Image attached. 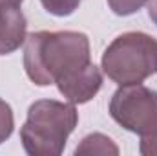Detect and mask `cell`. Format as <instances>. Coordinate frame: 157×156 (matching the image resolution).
Returning a JSON list of instances; mask_svg holds the SVG:
<instances>
[{
	"instance_id": "cell-1",
	"label": "cell",
	"mask_w": 157,
	"mask_h": 156,
	"mask_svg": "<svg viewBox=\"0 0 157 156\" xmlns=\"http://www.w3.org/2000/svg\"><path fill=\"white\" fill-rule=\"evenodd\" d=\"M90 63V40L80 31H37L26 37L24 68L39 86L57 84Z\"/></svg>"
},
{
	"instance_id": "cell-2",
	"label": "cell",
	"mask_w": 157,
	"mask_h": 156,
	"mask_svg": "<svg viewBox=\"0 0 157 156\" xmlns=\"http://www.w3.org/2000/svg\"><path fill=\"white\" fill-rule=\"evenodd\" d=\"M77 123L78 112L73 103L39 99L28 109L26 123L20 129L22 147L31 156L62 154Z\"/></svg>"
},
{
	"instance_id": "cell-3",
	"label": "cell",
	"mask_w": 157,
	"mask_h": 156,
	"mask_svg": "<svg viewBox=\"0 0 157 156\" xmlns=\"http://www.w3.org/2000/svg\"><path fill=\"white\" fill-rule=\"evenodd\" d=\"M102 70L119 86L139 84L157 74V39L143 31H128L102 53Z\"/></svg>"
},
{
	"instance_id": "cell-4",
	"label": "cell",
	"mask_w": 157,
	"mask_h": 156,
	"mask_svg": "<svg viewBox=\"0 0 157 156\" xmlns=\"http://www.w3.org/2000/svg\"><path fill=\"white\" fill-rule=\"evenodd\" d=\"M110 116L133 134L148 136L157 130V92L139 84H124L110 101Z\"/></svg>"
},
{
	"instance_id": "cell-5",
	"label": "cell",
	"mask_w": 157,
	"mask_h": 156,
	"mask_svg": "<svg viewBox=\"0 0 157 156\" xmlns=\"http://www.w3.org/2000/svg\"><path fill=\"white\" fill-rule=\"evenodd\" d=\"M101 86H102V74L101 68H97L93 63L78 70L77 74L57 83L59 92L64 96V99H68L73 105H82L93 99L99 94Z\"/></svg>"
},
{
	"instance_id": "cell-6",
	"label": "cell",
	"mask_w": 157,
	"mask_h": 156,
	"mask_svg": "<svg viewBox=\"0 0 157 156\" xmlns=\"http://www.w3.org/2000/svg\"><path fill=\"white\" fill-rule=\"evenodd\" d=\"M28 20L20 6L0 4V55L17 51L26 42Z\"/></svg>"
},
{
	"instance_id": "cell-7",
	"label": "cell",
	"mask_w": 157,
	"mask_h": 156,
	"mask_svg": "<svg viewBox=\"0 0 157 156\" xmlns=\"http://www.w3.org/2000/svg\"><path fill=\"white\" fill-rule=\"evenodd\" d=\"M75 154H119V147L113 143L112 138L101 134V132H93L90 136H86L80 145H77Z\"/></svg>"
},
{
	"instance_id": "cell-8",
	"label": "cell",
	"mask_w": 157,
	"mask_h": 156,
	"mask_svg": "<svg viewBox=\"0 0 157 156\" xmlns=\"http://www.w3.org/2000/svg\"><path fill=\"white\" fill-rule=\"evenodd\" d=\"M44 9L55 17H70L75 13L82 0H40Z\"/></svg>"
},
{
	"instance_id": "cell-9",
	"label": "cell",
	"mask_w": 157,
	"mask_h": 156,
	"mask_svg": "<svg viewBox=\"0 0 157 156\" xmlns=\"http://www.w3.org/2000/svg\"><path fill=\"white\" fill-rule=\"evenodd\" d=\"M13 129H15L13 110H11L9 103H6L0 97V145L13 134Z\"/></svg>"
},
{
	"instance_id": "cell-10",
	"label": "cell",
	"mask_w": 157,
	"mask_h": 156,
	"mask_svg": "<svg viewBox=\"0 0 157 156\" xmlns=\"http://www.w3.org/2000/svg\"><path fill=\"white\" fill-rule=\"evenodd\" d=\"M148 0H108L110 9L119 17H128L137 13Z\"/></svg>"
},
{
	"instance_id": "cell-11",
	"label": "cell",
	"mask_w": 157,
	"mask_h": 156,
	"mask_svg": "<svg viewBox=\"0 0 157 156\" xmlns=\"http://www.w3.org/2000/svg\"><path fill=\"white\" fill-rule=\"evenodd\" d=\"M139 153L143 156H157V130L148 136H141Z\"/></svg>"
},
{
	"instance_id": "cell-12",
	"label": "cell",
	"mask_w": 157,
	"mask_h": 156,
	"mask_svg": "<svg viewBox=\"0 0 157 156\" xmlns=\"http://www.w3.org/2000/svg\"><path fill=\"white\" fill-rule=\"evenodd\" d=\"M148 17L157 26V0H148Z\"/></svg>"
},
{
	"instance_id": "cell-13",
	"label": "cell",
	"mask_w": 157,
	"mask_h": 156,
	"mask_svg": "<svg viewBox=\"0 0 157 156\" xmlns=\"http://www.w3.org/2000/svg\"><path fill=\"white\" fill-rule=\"evenodd\" d=\"M24 0H0V4H13V6H20Z\"/></svg>"
}]
</instances>
